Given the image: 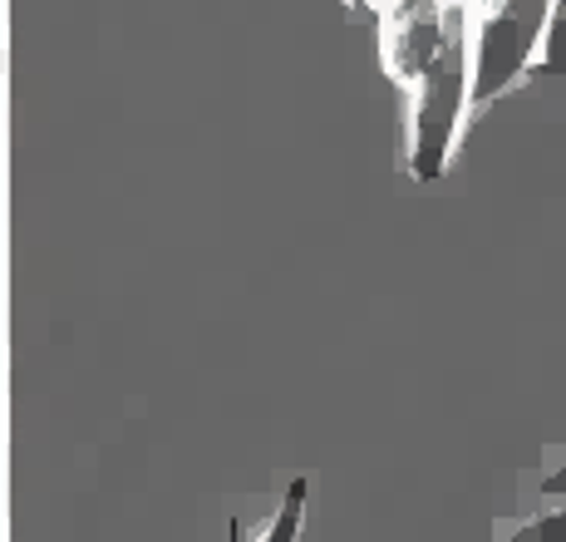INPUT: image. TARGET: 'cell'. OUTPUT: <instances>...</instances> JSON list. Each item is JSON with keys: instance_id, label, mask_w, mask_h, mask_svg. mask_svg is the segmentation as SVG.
Segmentation results:
<instances>
[{"instance_id": "obj_1", "label": "cell", "mask_w": 566, "mask_h": 542, "mask_svg": "<svg viewBox=\"0 0 566 542\" xmlns=\"http://www.w3.org/2000/svg\"><path fill=\"white\" fill-rule=\"evenodd\" d=\"M409 173L413 183H439L459 154L463 124L473 114V10L453 0L449 35L409 84Z\"/></svg>"}, {"instance_id": "obj_2", "label": "cell", "mask_w": 566, "mask_h": 542, "mask_svg": "<svg viewBox=\"0 0 566 542\" xmlns=\"http://www.w3.org/2000/svg\"><path fill=\"white\" fill-rule=\"evenodd\" d=\"M468 10H473V108H488L527 70H537L552 0H468Z\"/></svg>"}, {"instance_id": "obj_3", "label": "cell", "mask_w": 566, "mask_h": 542, "mask_svg": "<svg viewBox=\"0 0 566 542\" xmlns=\"http://www.w3.org/2000/svg\"><path fill=\"white\" fill-rule=\"evenodd\" d=\"M493 542H566V498H542L517 523H497Z\"/></svg>"}, {"instance_id": "obj_4", "label": "cell", "mask_w": 566, "mask_h": 542, "mask_svg": "<svg viewBox=\"0 0 566 542\" xmlns=\"http://www.w3.org/2000/svg\"><path fill=\"white\" fill-rule=\"evenodd\" d=\"M306 493H311L306 479H291L286 493H281V503H276V513H271V523L261 528L252 542H301V523H306Z\"/></svg>"}, {"instance_id": "obj_5", "label": "cell", "mask_w": 566, "mask_h": 542, "mask_svg": "<svg viewBox=\"0 0 566 542\" xmlns=\"http://www.w3.org/2000/svg\"><path fill=\"white\" fill-rule=\"evenodd\" d=\"M537 70L552 74V80H566V0H552V25H547V45H542Z\"/></svg>"}, {"instance_id": "obj_6", "label": "cell", "mask_w": 566, "mask_h": 542, "mask_svg": "<svg viewBox=\"0 0 566 542\" xmlns=\"http://www.w3.org/2000/svg\"><path fill=\"white\" fill-rule=\"evenodd\" d=\"M537 493L542 498H566V434H562L557 444H547V454H542Z\"/></svg>"}, {"instance_id": "obj_7", "label": "cell", "mask_w": 566, "mask_h": 542, "mask_svg": "<svg viewBox=\"0 0 566 542\" xmlns=\"http://www.w3.org/2000/svg\"><path fill=\"white\" fill-rule=\"evenodd\" d=\"M360 6H365V10H375V15H385V10H389V6H399V0H360Z\"/></svg>"}]
</instances>
